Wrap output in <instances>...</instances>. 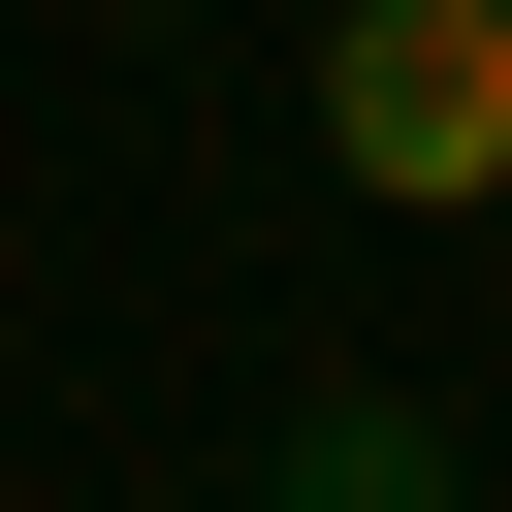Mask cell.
<instances>
[{
  "mask_svg": "<svg viewBox=\"0 0 512 512\" xmlns=\"http://www.w3.org/2000/svg\"><path fill=\"white\" fill-rule=\"evenodd\" d=\"M128 32H192V0H128Z\"/></svg>",
  "mask_w": 512,
  "mask_h": 512,
  "instance_id": "3",
  "label": "cell"
},
{
  "mask_svg": "<svg viewBox=\"0 0 512 512\" xmlns=\"http://www.w3.org/2000/svg\"><path fill=\"white\" fill-rule=\"evenodd\" d=\"M256 512H480V480H448L416 384H288V480H256Z\"/></svg>",
  "mask_w": 512,
  "mask_h": 512,
  "instance_id": "2",
  "label": "cell"
},
{
  "mask_svg": "<svg viewBox=\"0 0 512 512\" xmlns=\"http://www.w3.org/2000/svg\"><path fill=\"white\" fill-rule=\"evenodd\" d=\"M320 160L384 224H480L512 192V0H320Z\"/></svg>",
  "mask_w": 512,
  "mask_h": 512,
  "instance_id": "1",
  "label": "cell"
}]
</instances>
